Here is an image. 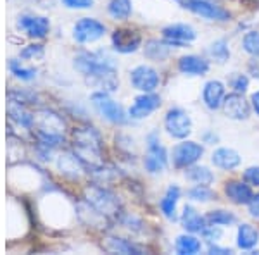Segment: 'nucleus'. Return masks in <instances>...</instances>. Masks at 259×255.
<instances>
[{
  "label": "nucleus",
  "mask_w": 259,
  "mask_h": 255,
  "mask_svg": "<svg viewBox=\"0 0 259 255\" xmlns=\"http://www.w3.org/2000/svg\"><path fill=\"white\" fill-rule=\"evenodd\" d=\"M74 68L87 78V83L95 86L99 91H112L118 90L119 78L118 69L109 57L102 52H81L74 57Z\"/></svg>",
  "instance_id": "obj_1"
},
{
  "label": "nucleus",
  "mask_w": 259,
  "mask_h": 255,
  "mask_svg": "<svg viewBox=\"0 0 259 255\" xmlns=\"http://www.w3.org/2000/svg\"><path fill=\"white\" fill-rule=\"evenodd\" d=\"M73 154L85 169L100 171L104 167V145L99 131L92 126H78L73 131Z\"/></svg>",
  "instance_id": "obj_2"
},
{
  "label": "nucleus",
  "mask_w": 259,
  "mask_h": 255,
  "mask_svg": "<svg viewBox=\"0 0 259 255\" xmlns=\"http://www.w3.org/2000/svg\"><path fill=\"white\" fill-rule=\"evenodd\" d=\"M33 128L38 136L40 150L49 154L64 140V121L57 112L41 109L33 114Z\"/></svg>",
  "instance_id": "obj_3"
},
{
  "label": "nucleus",
  "mask_w": 259,
  "mask_h": 255,
  "mask_svg": "<svg viewBox=\"0 0 259 255\" xmlns=\"http://www.w3.org/2000/svg\"><path fill=\"white\" fill-rule=\"evenodd\" d=\"M85 198L89 207L99 217H118L119 214V200L112 191L102 186H89L85 190Z\"/></svg>",
  "instance_id": "obj_4"
},
{
  "label": "nucleus",
  "mask_w": 259,
  "mask_h": 255,
  "mask_svg": "<svg viewBox=\"0 0 259 255\" xmlns=\"http://www.w3.org/2000/svg\"><path fill=\"white\" fill-rule=\"evenodd\" d=\"M92 104H94L95 111L102 116L104 119H107L109 123L114 124H124L126 123V116H124L123 107L118 102H114L107 91H95L92 93Z\"/></svg>",
  "instance_id": "obj_5"
},
{
  "label": "nucleus",
  "mask_w": 259,
  "mask_h": 255,
  "mask_svg": "<svg viewBox=\"0 0 259 255\" xmlns=\"http://www.w3.org/2000/svg\"><path fill=\"white\" fill-rule=\"evenodd\" d=\"M144 164L145 169L152 174L161 173L168 166V154H166V148L162 147L159 136L156 133H150L147 136V156H145Z\"/></svg>",
  "instance_id": "obj_6"
},
{
  "label": "nucleus",
  "mask_w": 259,
  "mask_h": 255,
  "mask_svg": "<svg viewBox=\"0 0 259 255\" xmlns=\"http://www.w3.org/2000/svg\"><path fill=\"white\" fill-rule=\"evenodd\" d=\"M164 126L166 131L173 138H178V140H185L192 133L190 116L183 109H171L164 118Z\"/></svg>",
  "instance_id": "obj_7"
},
{
  "label": "nucleus",
  "mask_w": 259,
  "mask_h": 255,
  "mask_svg": "<svg viewBox=\"0 0 259 255\" xmlns=\"http://www.w3.org/2000/svg\"><path fill=\"white\" fill-rule=\"evenodd\" d=\"M183 9H189L194 14L202 16L211 21H227L230 19V12L221 9L220 6H214L209 0H177Z\"/></svg>",
  "instance_id": "obj_8"
},
{
  "label": "nucleus",
  "mask_w": 259,
  "mask_h": 255,
  "mask_svg": "<svg viewBox=\"0 0 259 255\" xmlns=\"http://www.w3.org/2000/svg\"><path fill=\"white\" fill-rule=\"evenodd\" d=\"M104 33H106V26L100 21L92 18H81L74 24L73 36L78 43H92V41L102 38Z\"/></svg>",
  "instance_id": "obj_9"
},
{
  "label": "nucleus",
  "mask_w": 259,
  "mask_h": 255,
  "mask_svg": "<svg viewBox=\"0 0 259 255\" xmlns=\"http://www.w3.org/2000/svg\"><path fill=\"white\" fill-rule=\"evenodd\" d=\"M130 81L139 91L150 93L157 88L159 85V74L150 66H137L135 69L130 73Z\"/></svg>",
  "instance_id": "obj_10"
},
{
  "label": "nucleus",
  "mask_w": 259,
  "mask_h": 255,
  "mask_svg": "<svg viewBox=\"0 0 259 255\" xmlns=\"http://www.w3.org/2000/svg\"><path fill=\"white\" fill-rule=\"evenodd\" d=\"M204 148L195 141H183L173 148V164L177 167H189L202 157Z\"/></svg>",
  "instance_id": "obj_11"
},
{
  "label": "nucleus",
  "mask_w": 259,
  "mask_h": 255,
  "mask_svg": "<svg viewBox=\"0 0 259 255\" xmlns=\"http://www.w3.org/2000/svg\"><path fill=\"white\" fill-rule=\"evenodd\" d=\"M111 40H112V47L119 54L135 52L142 43L140 33H137L135 30H132V28H119V30H116L112 33Z\"/></svg>",
  "instance_id": "obj_12"
},
{
  "label": "nucleus",
  "mask_w": 259,
  "mask_h": 255,
  "mask_svg": "<svg viewBox=\"0 0 259 255\" xmlns=\"http://www.w3.org/2000/svg\"><path fill=\"white\" fill-rule=\"evenodd\" d=\"M162 36H164L168 45L183 47V45L194 41L197 33H195L194 28L189 26V24H171V26H166L164 30H162Z\"/></svg>",
  "instance_id": "obj_13"
},
{
  "label": "nucleus",
  "mask_w": 259,
  "mask_h": 255,
  "mask_svg": "<svg viewBox=\"0 0 259 255\" xmlns=\"http://www.w3.org/2000/svg\"><path fill=\"white\" fill-rule=\"evenodd\" d=\"M18 28L26 33L28 36H31V38H44V36H47L50 30V23L44 16L24 14L18 19Z\"/></svg>",
  "instance_id": "obj_14"
},
{
  "label": "nucleus",
  "mask_w": 259,
  "mask_h": 255,
  "mask_svg": "<svg viewBox=\"0 0 259 255\" xmlns=\"http://www.w3.org/2000/svg\"><path fill=\"white\" fill-rule=\"evenodd\" d=\"M159 107H161V98L150 91V93H144L135 98V102L130 107L128 114L132 119H144V118H149V116L152 114L154 111H157Z\"/></svg>",
  "instance_id": "obj_15"
},
{
  "label": "nucleus",
  "mask_w": 259,
  "mask_h": 255,
  "mask_svg": "<svg viewBox=\"0 0 259 255\" xmlns=\"http://www.w3.org/2000/svg\"><path fill=\"white\" fill-rule=\"evenodd\" d=\"M223 111L230 119H247L249 118V104L242 97L239 91L227 95L223 100Z\"/></svg>",
  "instance_id": "obj_16"
},
{
  "label": "nucleus",
  "mask_w": 259,
  "mask_h": 255,
  "mask_svg": "<svg viewBox=\"0 0 259 255\" xmlns=\"http://www.w3.org/2000/svg\"><path fill=\"white\" fill-rule=\"evenodd\" d=\"M202 98H204V104L211 109V111H216L223 106V100H225V86L221 81H207L204 85V90H202Z\"/></svg>",
  "instance_id": "obj_17"
},
{
  "label": "nucleus",
  "mask_w": 259,
  "mask_h": 255,
  "mask_svg": "<svg viewBox=\"0 0 259 255\" xmlns=\"http://www.w3.org/2000/svg\"><path fill=\"white\" fill-rule=\"evenodd\" d=\"M178 69L183 74L190 76H202L209 71V62L199 56H185L178 61Z\"/></svg>",
  "instance_id": "obj_18"
},
{
  "label": "nucleus",
  "mask_w": 259,
  "mask_h": 255,
  "mask_svg": "<svg viewBox=\"0 0 259 255\" xmlns=\"http://www.w3.org/2000/svg\"><path fill=\"white\" fill-rule=\"evenodd\" d=\"M102 246H104V250H107V252H111V253H124V255L144 253V250H142L139 245L132 243L130 240H124V238H116V236L106 238Z\"/></svg>",
  "instance_id": "obj_19"
},
{
  "label": "nucleus",
  "mask_w": 259,
  "mask_h": 255,
  "mask_svg": "<svg viewBox=\"0 0 259 255\" xmlns=\"http://www.w3.org/2000/svg\"><path fill=\"white\" fill-rule=\"evenodd\" d=\"M240 156L237 150L233 148H218L212 152V164L220 169H225V171H230V169H235L237 166L240 164Z\"/></svg>",
  "instance_id": "obj_20"
},
{
  "label": "nucleus",
  "mask_w": 259,
  "mask_h": 255,
  "mask_svg": "<svg viewBox=\"0 0 259 255\" xmlns=\"http://www.w3.org/2000/svg\"><path fill=\"white\" fill-rule=\"evenodd\" d=\"M225 193H227V196L232 200V202L240 203V206L249 203L250 198L254 196L250 186L242 181H228L227 186H225Z\"/></svg>",
  "instance_id": "obj_21"
},
{
  "label": "nucleus",
  "mask_w": 259,
  "mask_h": 255,
  "mask_svg": "<svg viewBox=\"0 0 259 255\" xmlns=\"http://www.w3.org/2000/svg\"><path fill=\"white\" fill-rule=\"evenodd\" d=\"M206 223H207L206 217L200 216L194 207L187 206L185 209H183L182 224H183V228H185L187 231H190V233H202L204 228L207 226Z\"/></svg>",
  "instance_id": "obj_22"
},
{
  "label": "nucleus",
  "mask_w": 259,
  "mask_h": 255,
  "mask_svg": "<svg viewBox=\"0 0 259 255\" xmlns=\"http://www.w3.org/2000/svg\"><path fill=\"white\" fill-rule=\"evenodd\" d=\"M259 241V231L250 224H240L239 233H237V245L242 250H250L257 245Z\"/></svg>",
  "instance_id": "obj_23"
},
{
  "label": "nucleus",
  "mask_w": 259,
  "mask_h": 255,
  "mask_svg": "<svg viewBox=\"0 0 259 255\" xmlns=\"http://www.w3.org/2000/svg\"><path fill=\"white\" fill-rule=\"evenodd\" d=\"M57 167L61 169V173H64L69 178H78L81 174V171L85 169V166L81 164V161L74 154L73 156H69V154L61 156L59 161H57Z\"/></svg>",
  "instance_id": "obj_24"
},
{
  "label": "nucleus",
  "mask_w": 259,
  "mask_h": 255,
  "mask_svg": "<svg viewBox=\"0 0 259 255\" xmlns=\"http://www.w3.org/2000/svg\"><path fill=\"white\" fill-rule=\"evenodd\" d=\"M180 200V188L177 185H171L166 191V195L161 200V211L168 219H175L177 217V203Z\"/></svg>",
  "instance_id": "obj_25"
},
{
  "label": "nucleus",
  "mask_w": 259,
  "mask_h": 255,
  "mask_svg": "<svg viewBox=\"0 0 259 255\" xmlns=\"http://www.w3.org/2000/svg\"><path fill=\"white\" fill-rule=\"evenodd\" d=\"M109 16L114 19H128L132 16V0H111L107 6Z\"/></svg>",
  "instance_id": "obj_26"
},
{
  "label": "nucleus",
  "mask_w": 259,
  "mask_h": 255,
  "mask_svg": "<svg viewBox=\"0 0 259 255\" xmlns=\"http://www.w3.org/2000/svg\"><path fill=\"white\" fill-rule=\"evenodd\" d=\"M177 252L180 255H194L200 252V241L192 235H182L177 240Z\"/></svg>",
  "instance_id": "obj_27"
},
{
  "label": "nucleus",
  "mask_w": 259,
  "mask_h": 255,
  "mask_svg": "<svg viewBox=\"0 0 259 255\" xmlns=\"http://www.w3.org/2000/svg\"><path fill=\"white\" fill-rule=\"evenodd\" d=\"M187 178H189L190 181H194L195 185H211L212 179H214L211 171L204 166H195V167H192V169H189Z\"/></svg>",
  "instance_id": "obj_28"
},
{
  "label": "nucleus",
  "mask_w": 259,
  "mask_h": 255,
  "mask_svg": "<svg viewBox=\"0 0 259 255\" xmlns=\"http://www.w3.org/2000/svg\"><path fill=\"white\" fill-rule=\"evenodd\" d=\"M9 69L16 78L21 79V81H31V79L36 78V69L24 68V66H21L19 61H16V59H12L9 62Z\"/></svg>",
  "instance_id": "obj_29"
},
{
  "label": "nucleus",
  "mask_w": 259,
  "mask_h": 255,
  "mask_svg": "<svg viewBox=\"0 0 259 255\" xmlns=\"http://www.w3.org/2000/svg\"><path fill=\"white\" fill-rule=\"evenodd\" d=\"M169 54V50L166 45L159 43L157 40H150L147 43V47H145V56L149 57V59H154V61H162L166 59Z\"/></svg>",
  "instance_id": "obj_30"
},
{
  "label": "nucleus",
  "mask_w": 259,
  "mask_h": 255,
  "mask_svg": "<svg viewBox=\"0 0 259 255\" xmlns=\"http://www.w3.org/2000/svg\"><path fill=\"white\" fill-rule=\"evenodd\" d=\"M207 223L214 224V226H230L235 223V216L228 211H211L209 214L206 216Z\"/></svg>",
  "instance_id": "obj_31"
},
{
  "label": "nucleus",
  "mask_w": 259,
  "mask_h": 255,
  "mask_svg": "<svg viewBox=\"0 0 259 255\" xmlns=\"http://www.w3.org/2000/svg\"><path fill=\"white\" fill-rule=\"evenodd\" d=\"M189 198L195 200V202H209L214 198V193L207 185H197L189 190Z\"/></svg>",
  "instance_id": "obj_32"
},
{
  "label": "nucleus",
  "mask_w": 259,
  "mask_h": 255,
  "mask_svg": "<svg viewBox=\"0 0 259 255\" xmlns=\"http://www.w3.org/2000/svg\"><path fill=\"white\" fill-rule=\"evenodd\" d=\"M209 54H211L212 59H216V61L220 62V64L227 62L228 57H230V50L227 47V41H225V40L214 41V43L211 45V48H209Z\"/></svg>",
  "instance_id": "obj_33"
},
{
  "label": "nucleus",
  "mask_w": 259,
  "mask_h": 255,
  "mask_svg": "<svg viewBox=\"0 0 259 255\" xmlns=\"http://www.w3.org/2000/svg\"><path fill=\"white\" fill-rule=\"evenodd\" d=\"M242 45H244V50L250 56H259V31H250L244 36L242 40Z\"/></svg>",
  "instance_id": "obj_34"
},
{
  "label": "nucleus",
  "mask_w": 259,
  "mask_h": 255,
  "mask_svg": "<svg viewBox=\"0 0 259 255\" xmlns=\"http://www.w3.org/2000/svg\"><path fill=\"white\" fill-rule=\"evenodd\" d=\"M62 4L69 9H90L94 0H62Z\"/></svg>",
  "instance_id": "obj_35"
},
{
  "label": "nucleus",
  "mask_w": 259,
  "mask_h": 255,
  "mask_svg": "<svg viewBox=\"0 0 259 255\" xmlns=\"http://www.w3.org/2000/svg\"><path fill=\"white\" fill-rule=\"evenodd\" d=\"M244 179L249 183V185L259 186V166H254V167H249V169H245Z\"/></svg>",
  "instance_id": "obj_36"
},
{
  "label": "nucleus",
  "mask_w": 259,
  "mask_h": 255,
  "mask_svg": "<svg viewBox=\"0 0 259 255\" xmlns=\"http://www.w3.org/2000/svg\"><path fill=\"white\" fill-rule=\"evenodd\" d=\"M41 54H44L41 45H28V47L21 52V57H23V59H31V57H40Z\"/></svg>",
  "instance_id": "obj_37"
},
{
  "label": "nucleus",
  "mask_w": 259,
  "mask_h": 255,
  "mask_svg": "<svg viewBox=\"0 0 259 255\" xmlns=\"http://www.w3.org/2000/svg\"><path fill=\"white\" fill-rule=\"evenodd\" d=\"M202 236L206 238V240H209V241H216V240H220V238H221V229L214 228V224L206 226V228H204V231H202Z\"/></svg>",
  "instance_id": "obj_38"
},
{
  "label": "nucleus",
  "mask_w": 259,
  "mask_h": 255,
  "mask_svg": "<svg viewBox=\"0 0 259 255\" xmlns=\"http://www.w3.org/2000/svg\"><path fill=\"white\" fill-rule=\"evenodd\" d=\"M247 86H249V79L244 76V74H239L235 79H233V88H235V91H242L244 93L245 90H247Z\"/></svg>",
  "instance_id": "obj_39"
},
{
  "label": "nucleus",
  "mask_w": 259,
  "mask_h": 255,
  "mask_svg": "<svg viewBox=\"0 0 259 255\" xmlns=\"http://www.w3.org/2000/svg\"><path fill=\"white\" fill-rule=\"evenodd\" d=\"M249 206V212L252 217H256V219H259V193H256L250 198V202L247 203Z\"/></svg>",
  "instance_id": "obj_40"
},
{
  "label": "nucleus",
  "mask_w": 259,
  "mask_h": 255,
  "mask_svg": "<svg viewBox=\"0 0 259 255\" xmlns=\"http://www.w3.org/2000/svg\"><path fill=\"white\" fill-rule=\"evenodd\" d=\"M209 253L228 255V253H232V250H230V248H221V246H218V245H211V246H209Z\"/></svg>",
  "instance_id": "obj_41"
},
{
  "label": "nucleus",
  "mask_w": 259,
  "mask_h": 255,
  "mask_svg": "<svg viewBox=\"0 0 259 255\" xmlns=\"http://www.w3.org/2000/svg\"><path fill=\"white\" fill-rule=\"evenodd\" d=\"M250 102H252V107H254V111H256V114L259 116V91L252 93V97H250Z\"/></svg>",
  "instance_id": "obj_42"
},
{
  "label": "nucleus",
  "mask_w": 259,
  "mask_h": 255,
  "mask_svg": "<svg viewBox=\"0 0 259 255\" xmlns=\"http://www.w3.org/2000/svg\"><path fill=\"white\" fill-rule=\"evenodd\" d=\"M250 71H252L254 76H257V78H259V59L250 62Z\"/></svg>",
  "instance_id": "obj_43"
}]
</instances>
